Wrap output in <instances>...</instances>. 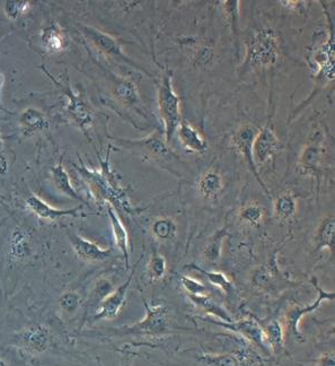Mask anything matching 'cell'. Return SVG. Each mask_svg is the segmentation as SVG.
<instances>
[{
	"label": "cell",
	"mask_w": 335,
	"mask_h": 366,
	"mask_svg": "<svg viewBox=\"0 0 335 366\" xmlns=\"http://www.w3.org/2000/svg\"><path fill=\"white\" fill-rule=\"evenodd\" d=\"M115 142L146 161L151 162L161 169H167L177 178H182V162L180 157L169 147L164 132L156 130L142 140L117 138Z\"/></svg>",
	"instance_id": "cell-1"
},
{
	"label": "cell",
	"mask_w": 335,
	"mask_h": 366,
	"mask_svg": "<svg viewBox=\"0 0 335 366\" xmlns=\"http://www.w3.org/2000/svg\"><path fill=\"white\" fill-rule=\"evenodd\" d=\"M80 174L92 189L94 196L98 199L109 202L110 205L117 206L127 213H132V206L129 202L124 189L120 186L115 173L110 169L109 160L101 162V171H90L83 165L78 167Z\"/></svg>",
	"instance_id": "cell-2"
},
{
	"label": "cell",
	"mask_w": 335,
	"mask_h": 366,
	"mask_svg": "<svg viewBox=\"0 0 335 366\" xmlns=\"http://www.w3.org/2000/svg\"><path fill=\"white\" fill-rule=\"evenodd\" d=\"M146 315L139 323L115 329L117 336L161 337L171 331L172 315L164 304H148L144 300Z\"/></svg>",
	"instance_id": "cell-3"
},
{
	"label": "cell",
	"mask_w": 335,
	"mask_h": 366,
	"mask_svg": "<svg viewBox=\"0 0 335 366\" xmlns=\"http://www.w3.org/2000/svg\"><path fill=\"white\" fill-rule=\"evenodd\" d=\"M159 115L164 122V134L167 144L172 142L177 127L182 121L181 117L180 99L173 88L172 77L165 75L159 88Z\"/></svg>",
	"instance_id": "cell-4"
},
{
	"label": "cell",
	"mask_w": 335,
	"mask_h": 366,
	"mask_svg": "<svg viewBox=\"0 0 335 366\" xmlns=\"http://www.w3.org/2000/svg\"><path fill=\"white\" fill-rule=\"evenodd\" d=\"M279 46L275 31L262 28L254 34L248 47V65L256 68H263L275 65L278 61Z\"/></svg>",
	"instance_id": "cell-5"
},
{
	"label": "cell",
	"mask_w": 335,
	"mask_h": 366,
	"mask_svg": "<svg viewBox=\"0 0 335 366\" xmlns=\"http://www.w3.org/2000/svg\"><path fill=\"white\" fill-rule=\"evenodd\" d=\"M14 342L21 350L31 355H42L51 350L53 335L47 325L34 323L17 333Z\"/></svg>",
	"instance_id": "cell-6"
},
{
	"label": "cell",
	"mask_w": 335,
	"mask_h": 366,
	"mask_svg": "<svg viewBox=\"0 0 335 366\" xmlns=\"http://www.w3.org/2000/svg\"><path fill=\"white\" fill-rule=\"evenodd\" d=\"M312 283H313L315 290L317 291V298H315L313 303L308 304L306 306H292L286 315L287 330L297 342H304V339H305L303 333L299 329V323L302 319L306 315H311L313 312L319 310L323 302L335 300L334 291L326 292V291L323 290V287L319 286V283H317V278L312 279Z\"/></svg>",
	"instance_id": "cell-7"
},
{
	"label": "cell",
	"mask_w": 335,
	"mask_h": 366,
	"mask_svg": "<svg viewBox=\"0 0 335 366\" xmlns=\"http://www.w3.org/2000/svg\"><path fill=\"white\" fill-rule=\"evenodd\" d=\"M198 360L203 366H262L257 352L245 344L232 352L201 354Z\"/></svg>",
	"instance_id": "cell-8"
},
{
	"label": "cell",
	"mask_w": 335,
	"mask_h": 366,
	"mask_svg": "<svg viewBox=\"0 0 335 366\" xmlns=\"http://www.w3.org/2000/svg\"><path fill=\"white\" fill-rule=\"evenodd\" d=\"M206 321L218 325L221 328L238 333L240 337L254 345L255 347L261 350L262 352H265V354H271L270 350H269L267 343H265L263 327L254 318H243V319L238 320V321L233 320L232 323H223V321L213 319L206 320Z\"/></svg>",
	"instance_id": "cell-9"
},
{
	"label": "cell",
	"mask_w": 335,
	"mask_h": 366,
	"mask_svg": "<svg viewBox=\"0 0 335 366\" xmlns=\"http://www.w3.org/2000/svg\"><path fill=\"white\" fill-rule=\"evenodd\" d=\"M259 130V128H256L252 125H244L238 129V132H235L232 138V142L235 148L238 150V153L242 154L243 157L245 159L248 167L251 169L254 177L259 181L262 188L265 189V192L269 194L267 187L260 179L259 173L256 169L255 160H254V140H255L256 135H257Z\"/></svg>",
	"instance_id": "cell-10"
},
{
	"label": "cell",
	"mask_w": 335,
	"mask_h": 366,
	"mask_svg": "<svg viewBox=\"0 0 335 366\" xmlns=\"http://www.w3.org/2000/svg\"><path fill=\"white\" fill-rule=\"evenodd\" d=\"M132 278H134V271L131 273L126 282L115 288L105 300H102L101 304L96 309L95 315H93L94 323L101 321V320H113L119 317L123 306L126 304L127 293H128Z\"/></svg>",
	"instance_id": "cell-11"
},
{
	"label": "cell",
	"mask_w": 335,
	"mask_h": 366,
	"mask_svg": "<svg viewBox=\"0 0 335 366\" xmlns=\"http://www.w3.org/2000/svg\"><path fill=\"white\" fill-rule=\"evenodd\" d=\"M112 86H113L112 92L117 101L123 104L124 107L136 111L140 117L148 119L147 111L144 109V104L142 103L139 93H138V90L134 83L115 77Z\"/></svg>",
	"instance_id": "cell-12"
},
{
	"label": "cell",
	"mask_w": 335,
	"mask_h": 366,
	"mask_svg": "<svg viewBox=\"0 0 335 366\" xmlns=\"http://www.w3.org/2000/svg\"><path fill=\"white\" fill-rule=\"evenodd\" d=\"M83 33L86 36V38H90V42L97 48L100 51L104 52L105 55L111 56L115 59H120V61H126L130 63L136 68H140L137 63L131 61L121 50L120 43L117 41L115 38H112L109 34L103 33L101 31L96 30V28H88V26H83Z\"/></svg>",
	"instance_id": "cell-13"
},
{
	"label": "cell",
	"mask_w": 335,
	"mask_h": 366,
	"mask_svg": "<svg viewBox=\"0 0 335 366\" xmlns=\"http://www.w3.org/2000/svg\"><path fill=\"white\" fill-rule=\"evenodd\" d=\"M68 239L77 257L86 263H101L112 254V249H103L76 233L69 232Z\"/></svg>",
	"instance_id": "cell-14"
},
{
	"label": "cell",
	"mask_w": 335,
	"mask_h": 366,
	"mask_svg": "<svg viewBox=\"0 0 335 366\" xmlns=\"http://www.w3.org/2000/svg\"><path fill=\"white\" fill-rule=\"evenodd\" d=\"M25 205L28 211H32L38 219H44V221H57L61 217L65 216H78V213L83 209V206L73 208V209H58V208L52 207L49 204L38 197L36 194H32L25 202Z\"/></svg>",
	"instance_id": "cell-15"
},
{
	"label": "cell",
	"mask_w": 335,
	"mask_h": 366,
	"mask_svg": "<svg viewBox=\"0 0 335 366\" xmlns=\"http://www.w3.org/2000/svg\"><path fill=\"white\" fill-rule=\"evenodd\" d=\"M281 142L270 127L260 129L254 140V154L260 163H265L280 152Z\"/></svg>",
	"instance_id": "cell-16"
},
{
	"label": "cell",
	"mask_w": 335,
	"mask_h": 366,
	"mask_svg": "<svg viewBox=\"0 0 335 366\" xmlns=\"http://www.w3.org/2000/svg\"><path fill=\"white\" fill-rule=\"evenodd\" d=\"M65 94L69 100L65 111L71 120L83 130L87 129L93 122V113L90 111V107L85 103L84 100L78 94H75L74 90L70 88L65 90Z\"/></svg>",
	"instance_id": "cell-17"
},
{
	"label": "cell",
	"mask_w": 335,
	"mask_h": 366,
	"mask_svg": "<svg viewBox=\"0 0 335 366\" xmlns=\"http://www.w3.org/2000/svg\"><path fill=\"white\" fill-rule=\"evenodd\" d=\"M176 134L183 147L188 152L196 154H205L207 152L208 142L205 137L186 121H181Z\"/></svg>",
	"instance_id": "cell-18"
},
{
	"label": "cell",
	"mask_w": 335,
	"mask_h": 366,
	"mask_svg": "<svg viewBox=\"0 0 335 366\" xmlns=\"http://www.w3.org/2000/svg\"><path fill=\"white\" fill-rule=\"evenodd\" d=\"M9 258L13 261H24L32 251L31 234L25 227L16 226L9 236Z\"/></svg>",
	"instance_id": "cell-19"
},
{
	"label": "cell",
	"mask_w": 335,
	"mask_h": 366,
	"mask_svg": "<svg viewBox=\"0 0 335 366\" xmlns=\"http://www.w3.org/2000/svg\"><path fill=\"white\" fill-rule=\"evenodd\" d=\"M19 126L25 136L43 132L49 129V120L47 117L36 108H28L19 115Z\"/></svg>",
	"instance_id": "cell-20"
},
{
	"label": "cell",
	"mask_w": 335,
	"mask_h": 366,
	"mask_svg": "<svg viewBox=\"0 0 335 366\" xmlns=\"http://www.w3.org/2000/svg\"><path fill=\"white\" fill-rule=\"evenodd\" d=\"M188 298L191 300L192 303L199 308L202 311L206 312L208 315H213L217 318L219 321H223V323H232L233 318L220 303H218L215 298L211 296H188Z\"/></svg>",
	"instance_id": "cell-21"
},
{
	"label": "cell",
	"mask_w": 335,
	"mask_h": 366,
	"mask_svg": "<svg viewBox=\"0 0 335 366\" xmlns=\"http://www.w3.org/2000/svg\"><path fill=\"white\" fill-rule=\"evenodd\" d=\"M107 215H109L110 221H111L112 231L115 235V244L117 248L122 252L123 257L126 260L127 268H129V236L126 227L121 221L120 217L117 216L115 209L112 205L107 206Z\"/></svg>",
	"instance_id": "cell-22"
},
{
	"label": "cell",
	"mask_w": 335,
	"mask_h": 366,
	"mask_svg": "<svg viewBox=\"0 0 335 366\" xmlns=\"http://www.w3.org/2000/svg\"><path fill=\"white\" fill-rule=\"evenodd\" d=\"M223 177L215 171L206 172L198 183V190L201 197L207 200L217 199L223 192Z\"/></svg>",
	"instance_id": "cell-23"
},
{
	"label": "cell",
	"mask_w": 335,
	"mask_h": 366,
	"mask_svg": "<svg viewBox=\"0 0 335 366\" xmlns=\"http://www.w3.org/2000/svg\"><path fill=\"white\" fill-rule=\"evenodd\" d=\"M51 177L52 183H53V186L55 187L58 192L65 194L67 197L71 198V199L85 202L82 196L76 192V189L71 184L70 177H69L68 172L65 171L63 162H60L57 167L51 169Z\"/></svg>",
	"instance_id": "cell-24"
},
{
	"label": "cell",
	"mask_w": 335,
	"mask_h": 366,
	"mask_svg": "<svg viewBox=\"0 0 335 366\" xmlns=\"http://www.w3.org/2000/svg\"><path fill=\"white\" fill-rule=\"evenodd\" d=\"M335 219L333 216H327L321 219L317 227L314 242L317 246V251L329 249L334 252Z\"/></svg>",
	"instance_id": "cell-25"
},
{
	"label": "cell",
	"mask_w": 335,
	"mask_h": 366,
	"mask_svg": "<svg viewBox=\"0 0 335 366\" xmlns=\"http://www.w3.org/2000/svg\"><path fill=\"white\" fill-rule=\"evenodd\" d=\"M265 343L270 352H282L285 350V333L284 327L278 320H272L265 325Z\"/></svg>",
	"instance_id": "cell-26"
},
{
	"label": "cell",
	"mask_w": 335,
	"mask_h": 366,
	"mask_svg": "<svg viewBox=\"0 0 335 366\" xmlns=\"http://www.w3.org/2000/svg\"><path fill=\"white\" fill-rule=\"evenodd\" d=\"M275 215L280 221H289L296 215L297 211V200L290 192L280 194L275 200Z\"/></svg>",
	"instance_id": "cell-27"
},
{
	"label": "cell",
	"mask_w": 335,
	"mask_h": 366,
	"mask_svg": "<svg viewBox=\"0 0 335 366\" xmlns=\"http://www.w3.org/2000/svg\"><path fill=\"white\" fill-rule=\"evenodd\" d=\"M186 269H188V271H198V273H201L202 276H205V278L209 281L213 286L218 287V288H220L221 291L227 293L229 296L234 293V285L229 281L228 277H227L226 275H223L220 271H205V269H202L199 266H196V263L186 266Z\"/></svg>",
	"instance_id": "cell-28"
},
{
	"label": "cell",
	"mask_w": 335,
	"mask_h": 366,
	"mask_svg": "<svg viewBox=\"0 0 335 366\" xmlns=\"http://www.w3.org/2000/svg\"><path fill=\"white\" fill-rule=\"evenodd\" d=\"M42 42L47 51L51 53L63 51L67 46V38L65 33L57 26H50L44 31Z\"/></svg>",
	"instance_id": "cell-29"
},
{
	"label": "cell",
	"mask_w": 335,
	"mask_h": 366,
	"mask_svg": "<svg viewBox=\"0 0 335 366\" xmlns=\"http://www.w3.org/2000/svg\"><path fill=\"white\" fill-rule=\"evenodd\" d=\"M150 231L156 240L169 241L174 239L176 235L177 225L173 219L159 217L153 221Z\"/></svg>",
	"instance_id": "cell-30"
},
{
	"label": "cell",
	"mask_w": 335,
	"mask_h": 366,
	"mask_svg": "<svg viewBox=\"0 0 335 366\" xmlns=\"http://www.w3.org/2000/svg\"><path fill=\"white\" fill-rule=\"evenodd\" d=\"M321 148L319 144H311L304 150L300 157L302 169L307 173L319 172L321 163Z\"/></svg>",
	"instance_id": "cell-31"
},
{
	"label": "cell",
	"mask_w": 335,
	"mask_h": 366,
	"mask_svg": "<svg viewBox=\"0 0 335 366\" xmlns=\"http://www.w3.org/2000/svg\"><path fill=\"white\" fill-rule=\"evenodd\" d=\"M226 229L223 227L221 230L217 231L215 234L211 236L207 246H206L205 252H203V258L206 261L209 263H218L221 257V248H223V239L226 238Z\"/></svg>",
	"instance_id": "cell-32"
},
{
	"label": "cell",
	"mask_w": 335,
	"mask_h": 366,
	"mask_svg": "<svg viewBox=\"0 0 335 366\" xmlns=\"http://www.w3.org/2000/svg\"><path fill=\"white\" fill-rule=\"evenodd\" d=\"M167 273L166 258L159 252H154L147 265V278L150 283L159 282Z\"/></svg>",
	"instance_id": "cell-33"
},
{
	"label": "cell",
	"mask_w": 335,
	"mask_h": 366,
	"mask_svg": "<svg viewBox=\"0 0 335 366\" xmlns=\"http://www.w3.org/2000/svg\"><path fill=\"white\" fill-rule=\"evenodd\" d=\"M115 290V286L109 279L102 278L97 281L88 296L87 305H86L87 309H92V308L97 309L102 300H105Z\"/></svg>",
	"instance_id": "cell-34"
},
{
	"label": "cell",
	"mask_w": 335,
	"mask_h": 366,
	"mask_svg": "<svg viewBox=\"0 0 335 366\" xmlns=\"http://www.w3.org/2000/svg\"><path fill=\"white\" fill-rule=\"evenodd\" d=\"M82 304V296L76 291H67L63 293L59 300V308H60L61 312L63 315H69V317L74 315L80 310Z\"/></svg>",
	"instance_id": "cell-35"
},
{
	"label": "cell",
	"mask_w": 335,
	"mask_h": 366,
	"mask_svg": "<svg viewBox=\"0 0 335 366\" xmlns=\"http://www.w3.org/2000/svg\"><path fill=\"white\" fill-rule=\"evenodd\" d=\"M240 219L251 226H259L265 219V211L261 206L251 202L240 209Z\"/></svg>",
	"instance_id": "cell-36"
},
{
	"label": "cell",
	"mask_w": 335,
	"mask_h": 366,
	"mask_svg": "<svg viewBox=\"0 0 335 366\" xmlns=\"http://www.w3.org/2000/svg\"><path fill=\"white\" fill-rule=\"evenodd\" d=\"M31 9V4L23 0H9L6 1L5 14L11 21H16L28 14Z\"/></svg>",
	"instance_id": "cell-37"
},
{
	"label": "cell",
	"mask_w": 335,
	"mask_h": 366,
	"mask_svg": "<svg viewBox=\"0 0 335 366\" xmlns=\"http://www.w3.org/2000/svg\"><path fill=\"white\" fill-rule=\"evenodd\" d=\"M275 279V273H273L272 268L269 266H262L257 268L252 273V284L257 288H265L270 286Z\"/></svg>",
	"instance_id": "cell-38"
},
{
	"label": "cell",
	"mask_w": 335,
	"mask_h": 366,
	"mask_svg": "<svg viewBox=\"0 0 335 366\" xmlns=\"http://www.w3.org/2000/svg\"><path fill=\"white\" fill-rule=\"evenodd\" d=\"M180 283L188 296H206L208 293L207 286L192 277L181 276Z\"/></svg>",
	"instance_id": "cell-39"
},
{
	"label": "cell",
	"mask_w": 335,
	"mask_h": 366,
	"mask_svg": "<svg viewBox=\"0 0 335 366\" xmlns=\"http://www.w3.org/2000/svg\"><path fill=\"white\" fill-rule=\"evenodd\" d=\"M211 58H213V50H211V48L203 47L196 53V61L200 65H205V63H209Z\"/></svg>",
	"instance_id": "cell-40"
},
{
	"label": "cell",
	"mask_w": 335,
	"mask_h": 366,
	"mask_svg": "<svg viewBox=\"0 0 335 366\" xmlns=\"http://www.w3.org/2000/svg\"><path fill=\"white\" fill-rule=\"evenodd\" d=\"M238 5L240 1H225V9H226L227 14L232 17L233 22H236L238 16Z\"/></svg>",
	"instance_id": "cell-41"
},
{
	"label": "cell",
	"mask_w": 335,
	"mask_h": 366,
	"mask_svg": "<svg viewBox=\"0 0 335 366\" xmlns=\"http://www.w3.org/2000/svg\"><path fill=\"white\" fill-rule=\"evenodd\" d=\"M7 171H9V162H7V157H6L3 140L0 137V174H6Z\"/></svg>",
	"instance_id": "cell-42"
},
{
	"label": "cell",
	"mask_w": 335,
	"mask_h": 366,
	"mask_svg": "<svg viewBox=\"0 0 335 366\" xmlns=\"http://www.w3.org/2000/svg\"><path fill=\"white\" fill-rule=\"evenodd\" d=\"M319 366H335L334 355L333 354H325L319 357Z\"/></svg>",
	"instance_id": "cell-43"
},
{
	"label": "cell",
	"mask_w": 335,
	"mask_h": 366,
	"mask_svg": "<svg viewBox=\"0 0 335 366\" xmlns=\"http://www.w3.org/2000/svg\"><path fill=\"white\" fill-rule=\"evenodd\" d=\"M131 362H132V358H131L130 355L124 356V358H123V366H131Z\"/></svg>",
	"instance_id": "cell-44"
},
{
	"label": "cell",
	"mask_w": 335,
	"mask_h": 366,
	"mask_svg": "<svg viewBox=\"0 0 335 366\" xmlns=\"http://www.w3.org/2000/svg\"><path fill=\"white\" fill-rule=\"evenodd\" d=\"M4 84H5V77L0 73V96H1V90H3Z\"/></svg>",
	"instance_id": "cell-45"
},
{
	"label": "cell",
	"mask_w": 335,
	"mask_h": 366,
	"mask_svg": "<svg viewBox=\"0 0 335 366\" xmlns=\"http://www.w3.org/2000/svg\"><path fill=\"white\" fill-rule=\"evenodd\" d=\"M0 366H9V364L6 363L5 361H4V360H1V358H0Z\"/></svg>",
	"instance_id": "cell-46"
}]
</instances>
